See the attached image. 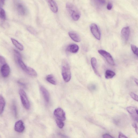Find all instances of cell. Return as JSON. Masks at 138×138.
<instances>
[{
  "mask_svg": "<svg viewBox=\"0 0 138 138\" xmlns=\"http://www.w3.org/2000/svg\"><path fill=\"white\" fill-rule=\"evenodd\" d=\"M62 75L63 79L66 82L70 81L71 74L69 65L66 60H63L62 65Z\"/></svg>",
  "mask_w": 138,
  "mask_h": 138,
  "instance_id": "obj_1",
  "label": "cell"
},
{
  "mask_svg": "<svg viewBox=\"0 0 138 138\" xmlns=\"http://www.w3.org/2000/svg\"><path fill=\"white\" fill-rule=\"evenodd\" d=\"M66 7L73 20L78 21L81 17V14L79 10L74 5L70 3H68Z\"/></svg>",
  "mask_w": 138,
  "mask_h": 138,
  "instance_id": "obj_2",
  "label": "cell"
},
{
  "mask_svg": "<svg viewBox=\"0 0 138 138\" xmlns=\"http://www.w3.org/2000/svg\"><path fill=\"white\" fill-rule=\"evenodd\" d=\"M19 93L21 102L23 106L26 109L29 110L30 108V104L26 93L22 89L20 90Z\"/></svg>",
  "mask_w": 138,
  "mask_h": 138,
  "instance_id": "obj_3",
  "label": "cell"
},
{
  "mask_svg": "<svg viewBox=\"0 0 138 138\" xmlns=\"http://www.w3.org/2000/svg\"><path fill=\"white\" fill-rule=\"evenodd\" d=\"M98 53L102 56L110 65L114 66L115 63L113 59L108 52L103 50L100 49L98 50Z\"/></svg>",
  "mask_w": 138,
  "mask_h": 138,
  "instance_id": "obj_4",
  "label": "cell"
},
{
  "mask_svg": "<svg viewBox=\"0 0 138 138\" xmlns=\"http://www.w3.org/2000/svg\"><path fill=\"white\" fill-rule=\"evenodd\" d=\"M90 29L91 32L94 36L97 39L100 40L101 38V33L97 25L95 24H91Z\"/></svg>",
  "mask_w": 138,
  "mask_h": 138,
  "instance_id": "obj_5",
  "label": "cell"
},
{
  "mask_svg": "<svg viewBox=\"0 0 138 138\" xmlns=\"http://www.w3.org/2000/svg\"><path fill=\"white\" fill-rule=\"evenodd\" d=\"M54 114L57 119L63 121L66 120V115L65 112L61 108H58L55 110Z\"/></svg>",
  "mask_w": 138,
  "mask_h": 138,
  "instance_id": "obj_6",
  "label": "cell"
},
{
  "mask_svg": "<svg viewBox=\"0 0 138 138\" xmlns=\"http://www.w3.org/2000/svg\"><path fill=\"white\" fill-rule=\"evenodd\" d=\"M127 111L131 115L132 118L137 122H138V110L135 107L132 106L127 108Z\"/></svg>",
  "mask_w": 138,
  "mask_h": 138,
  "instance_id": "obj_7",
  "label": "cell"
},
{
  "mask_svg": "<svg viewBox=\"0 0 138 138\" xmlns=\"http://www.w3.org/2000/svg\"><path fill=\"white\" fill-rule=\"evenodd\" d=\"M130 32V29L128 27H124L121 30V36L123 40L125 42H127L129 40Z\"/></svg>",
  "mask_w": 138,
  "mask_h": 138,
  "instance_id": "obj_8",
  "label": "cell"
},
{
  "mask_svg": "<svg viewBox=\"0 0 138 138\" xmlns=\"http://www.w3.org/2000/svg\"><path fill=\"white\" fill-rule=\"evenodd\" d=\"M10 71V67L7 63L2 66L1 69V72L2 76L4 78H7L9 76Z\"/></svg>",
  "mask_w": 138,
  "mask_h": 138,
  "instance_id": "obj_9",
  "label": "cell"
},
{
  "mask_svg": "<svg viewBox=\"0 0 138 138\" xmlns=\"http://www.w3.org/2000/svg\"><path fill=\"white\" fill-rule=\"evenodd\" d=\"M25 127L24 123L21 120H19L16 122L14 126L15 131L19 133H22L24 130Z\"/></svg>",
  "mask_w": 138,
  "mask_h": 138,
  "instance_id": "obj_10",
  "label": "cell"
},
{
  "mask_svg": "<svg viewBox=\"0 0 138 138\" xmlns=\"http://www.w3.org/2000/svg\"><path fill=\"white\" fill-rule=\"evenodd\" d=\"M40 89L44 99L47 102H48L50 100V95L48 91L42 86H40Z\"/></svg>",
  "mask_w": 138,
  "mask_h": 138,
  "instance_id": "obj_11",
  "label": "cell"
},
{
  "mask_svg": "<svg viewBox=\"0 0 138 138\" xmlns=\"http://www.w3.org/2000/svg\"><path fill=\"white\" fill-rule=\"evenodd\" d=\"M49 7L52 11L55 13H57L58 11L57 5L54 0H46Z\"/></svg>",
  "mask_w": 138,
  "mask_h": 138,
  "instance_id": "obj_12",
  "label": "cell"
},
{
  "mask_svg": "<svg viewBox=\"0 0 138 138\" xmlns=\"http://www.w3.org/2000/svg\"><path fill=\"white\" fill-rule=\"evenodd\" d=\"M91 64L94 72L96 75L99 77H100L101 76L97 70V61L95 58L93 57L91 59Z\"/></svg>",
  "mask_w": 138,
  "mask_h": 138,
  "instance_id": "obj_13",
  "label": "cell"
},
{
  "mask_svg": "<svg viewBox=\"0 0 138 138\" xmlns=\"http://www.w3.org/2000/svg\"><path fill=\"white\" fill-rule=\"evenodd\" d=\"M79 46L75 44H71L69 45L67 48V50L71 53H77L79 50Z\"/></svg>",
  "mask_w": 138,
  "mask_h": 138,
  "instance_id": "obj_14",
  "label": "cell"
},
{
  "mask_svg": "<svg viewBox=\"0 0 138 138\" xmlns=\"http://www.w3.org/2000/svg\"><path fill=\"white\" fill-rule=\"evenodd\" d=\"M69 35L70 38L73 41L76 42H81V40L80 37L78 34L74 32H70Z\"/></svg>",
  "mask_w": 138,
  "mask_h": 138,
  "instance_id": "obj_15",
  "label": "cell"
},
{
  "mask_svg": "<svg viewBox=\"0 0 138 138\" xmlns=\"http://www.w3.org/2000/svg\"><path fill=\"white\" fill-rule=\"evenodd\" d=\"M25 72L29 75L32 77H36L37 76L36 72L34 69L30 67H28Z\"/></svg>",
  "mask_w": 138,
  "mask_h": 138,
  "instance_id": "obj_16",
  "label": "cell"
},
{
  "mask_svg": "<svg viewBox=\"0 0 138 138\" xmlns=\"http://www.w3.org/2000/svg\"><path fill=\"white\" fill-rule=\"evenodd\" d=\"M12 42L14 45L20 50L22 51L24 49V47L18 41L13 38H11Z\"/></svg>",
  "mask_w": 138,
  "mask_h": 138,
  "instance_id": "obj_17",
  "label": "cell"
},
{
  "mask_svg": "<svg viewBox=\"0 0 138 138\" xmlns=\"http://www.w3.org/2000/svg\"><path fill=\"white\" fill-rule=\"evenodd\" d=\"M5 99L1 96H0V114L3 112L5 106Z\"/></svg>",
  "mask_w": 138,
  "mask_h": 138,
  "instance_id": "obj_18",
  "label": "cell"
},
{
  "mask_svg": "<svg viewBox=\"0 0 138 138\" xmlns=\"http://www.w3.org/2000/svg\"><path fill=\"white\" fill-rule=\"evenodd\" d=\"M116 74L114 71L110 70H107L105 73V77L107 79H111L113 78Z\"/></svg>",
  "mask_w": 138,
  "mask_h": 138,
  "instance_id": "obj_19",
  "label": "cell"
},
{
  "mask_svg": "<svg viewBox=\"0 0 138 138\" xmlns=\"http://www.w3.org/2000/svg\"><path fill=\"white\" fill-rule=\"evenodd\" d=\"M46 80L50 83L53 85H56L57 82L54 77L52 74H49L46 78Z\"/></svg>",
  "mask_w": 138,
  "mask_h": 138,
  "instance_id": "obj_20",
  "label": "cell"
},
{
  "mask_svg": "<svg viewBox=\"0 0 138 138\" xmlns=\"http://www.w3.org/2000/svg\"><path fill=\"white\" fill-rule=\"evenodd\" d=\"M17 10L21 15H24L25 14L26 12V9L23 5L21 4H18L17 6Z\"/></svg>",
  "mask_w": 138,
  "mask_h": 138,
  "instance_id": "obj_21",
  "label": "cell"
},
{
  "mask_svg": "<svg viewBox=\"0 0 138 138\" xmlns=\"http://www.w3.org/2000/svg\"><path fill=\"white\" fill-rule=\"evenodd\" d=\"M0 18L3 20L6 19V14L4 10L0 8Z\"/></svg>",
  "mask_w": 138,
  "mask_h": 138,
  "instance_id": "obj_22",
  "label": "cell"
},
{
  "mask_svg": "<svg viewBox=\"0 0 138 138\" xmlns=\"http://www.w3.org/2000/svg\"><path fill=\"white\" fill-rule=\"evenodd\" d=\"M14 53L15 57L16 60H17L19 59H22L21 55L19 52L15 50H14Z\"/></svg>",
  "mask_w": 138,
  "mask_h": 138,
  "instance_id": "obj_23",
  "label": "cell"
},
{
  "mask_svg": "<svg viewBox=\"0 0 138 138\" xmlns=\"http://www.w3.org/2000/svg\"><path fill=\"white\" fill-rule=\"evenodd\" d=\"M56 122L57 126L59 128L62 129L63 128L64 126V124L63 121L57 119Z\"/></svg>",
  "mask_w": 138,
  "mask_h": 138,
  "instance_id": "obj_24",
  "label": "cell"
},
{
  "mask_svg": "<svg viewBox=\"0 0 138 138\" xmlns=\"http://www.w3.org/2000/svg\"><path fill=\"white\" fill-rule=\"evenodd\" d=\"M131 47L133 53L138 56V48L136 46L132 44L131 45Z\"/></svg>",
  "mask_w": 138,
  "mask_h": 138,
  "instance_id": "obj_25",
  "label": "cell"
},
{
  "mask_svg": "<svg viewBox=\"0 0 138 138\" xmlns=\"http://www.w3.org/2000/svg\"><path fill=\"white\" fill-rule=\"evenodd\" d=\"M88 88L91 91H94L96 90L97 86L95 84H91L88 86Z\"/></svg>",
  "mask_w": 138,
  "mask_h": 138,
  "instance_id": "obj_26",
  "label": "cell"
},
{
  "mask_svg": "<svg viewBox=\"0 0 138 138\" xmlns=\"http://www.w3.org/2000/svg\"><path fill=\"white\" fill-rule=\"evenodd\" d=\"M27 29L31 34L35 35L36 34V31L31 27H29L27 28Z\"/></svg>",
  "mask_w": 138,
  "mask_h": 138,
  "instance_id": "obj_27",
  "label": "cell"
},
{
  "mask_svg": "<svg viewBox=\"0 0 138 138\" xmlns=\"http://www.w3.org/2000/svg\"><path fill=\"white\" fill-rule=\"evenodd\" d=\"M6 63V60L2 56L0 55V64L3 65Z\"/></svg>",
  "mask_w": 138,
  "mask_h": 138,
  "instance_id": "obj_28",
  "label": "cell"
},
{
  "mask_svg": "<svg viewBox=\"0 0 138 138\" xmlns=\"http://www.w3.org/2000/svg\"><path fill=\"white\" fill-rule=\"evenodd\" d=\"M130 96L131 98L134 100L138 101V96L133 93H131L130 94Z\"/></svg>",
  "mask_w": 138,
  "mask_h": 138,
  "instance_id": "obj_29",
  "label": "cell"
},
{
  "mask_svg": "<svg viewBox=\"0 0 138 138\" xmlns=\"http://www.w3.org/2000/svg\"><path fill=\"white\" fill-rule=\"evenodd\" d=\"M98 3L101 5H103L106 3L105 0H96Z\"/></svg>",
  "mask_w": 138,
  "mask_h": 138,
  "instance_id": "obj_30",
  "label": "cell"
},
{
  "mask_svg": "<svg viewBox=\"0 0 138 138\" xmlns=\"http://www.w3.org/2000/svg\"><path fill=\"white\" fill-rule=\"evenodd\" d=\"M112 7V5L111 3H109L107 5V9L109 10H111Z\"/></svg>",
  "mask_w": 138,
  "mask_h": 138,
  "instance_id": "obj_31",
  "label": "cell"
},
{
  "mask_svg": "<svg viewBox=\"0 0 138 138\" xmlns=\"http://www.w3.org/2000/svg\"><path fill=\"white\" fill-rule=\"evenodd\" d=\"M103 138H114L111 135L108 134H105L103 135Z\"/></svg>",
  "mask_w": 138,
  "mask_h": 138,
  "instance_id": "obj_32",
  "label": "cell"
},
{
  "mask_svg": "<svg viewBox=\"0 0 138 138\" xmlns=\"http://www.w3.org/2000/svg\"><path fill=\"white\" fill-rule=\"evenodd\" d=\"M118 138H128L124 135L122 132H120L119 133V135Z\"/></svg>",
  "mask_w": 138,
  "mask_h": 138,
  "instance_id": "obj_33",
  "label": "cell"
},
{
  "mask_svg": "<svg viewBox=\"0 0 138 138\" xmlns=\"http://www.w3.org/2000/svg\"><path fill=\"white\" fill-rule=\"evenodd\" d=\"M13 110H14V112L15 115L16 116L17 115V110H16V106L15 105H13Z\"/></svg>",
  "mask_w": 138,
  "mask_h": 138,
  "instance_id": "obj_34",
  "label": "cell"
},
{
  "mask_svg": "<svg viewBox=\"0 0 138 138\" xmlns=\"http://www.w3.org/2000/svg\"><path fill=\"white\" fill-rule=\"evenodd\" d=\"M132 126L136 128V132L137 134H138V126L136 124H133V125H132Z\"/></svg>",
  "mask_w": 138,
  "mask_h": 138,
  "instance_id": "obj_35",
  "label": "cell"
},
{
  "mask_svg": "<svg viewBox=\"0 0 138 138\" xmlns=\"http://www.w3.org/2000/svg\"><path fill=\"white\" fill-rule=\"evenodd\" d=\"M134 81L135 82H136V83L138 85V79H137L135 78L134 79Z\"/></svg>",
  "mask_w": 138,
  "mask_h": 138,
  "instance_id": "obj_36",
  "label": "cell"
},
{
  "mask_svg": "<svg viewBox=\"0 0 138 138\" xmlns=\"http://www.w3.org/2000/svg\"><path fill=\"white\" fill-rule=\"evenodd\" d=\"M1 3L3 4H4V3L5 0H0Z\"/></svg>",
  "mask_w": 138,
  "mask_h": 138,
  "instance_id": "obj_37",
  "label": "cell"
}]
</instances>
